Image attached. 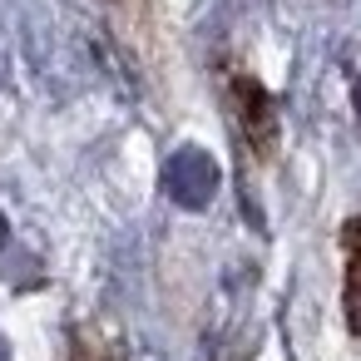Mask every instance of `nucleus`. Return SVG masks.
<instances>
[{
  "label": "nucleus",
  "mask_w": 361,
  "mask_h": 361,
  "mask_svg": "<svg viewBox=\"0 0 361 361\" xmlns=\"http://www.w3.org/2000/svg\"><path fill=\"white\" fill-rule=\"evenodd\" d=\"M218 159L208 154V149H198V144H183L173 159H169V169H164V193L178 203V208H208L213 203V193H218Z\"/></svg>",
  "instance_id": "obj_1"
},
{
  "label": "nucleus",
  "mask_w": 361,
  "mask_h": 361,
  "mask_svg": "<svg viewBox=\"0 0 361 361\" xmlns=\"http://www.w3.org/2000/svg\"><path fill=\"white\" fill-rule=\"evenodd\" d=\"M351 99H356V114H361V80H356V90H351Z\"/></svg>",
  "instance_id": "obj_4"
},
{
  "label": "nucleus",
  "mask_w": 361,
  "mask_h": 361,
  "mask_svg": "<svg viewBox=\"0 0 361 361\" xmlns=\"http://www.w3.org/2000/svg\"><path fill=\"white\" fill-rule=\"evenodd\" d=\"M341 247H346V282H341V307H346V326L361 336V218L346 223L341 233Z\"/></svg>",
  "instance_id": "obj_3"
},
{
  "label": "nucleus",
  "mask_w": 361,
  "mask_h": 361,
  "mask_svg": "<svg viewBox=\"0 0 361 361\" xmlns=\"http://www.w3.org/2000/svg\"><path fill=\"white\" fill-rule=\"evenodd\" d=\"M233 104H238V124H243V139L257 149V154H267L272 149V139H277V109H272V99H267V90L252 80V75H233Z\"/></svg>",
  "instance_id": "obj_2"
}]
</instances>
